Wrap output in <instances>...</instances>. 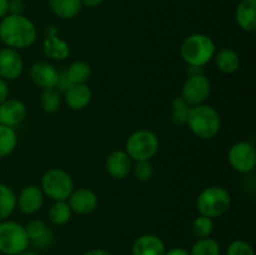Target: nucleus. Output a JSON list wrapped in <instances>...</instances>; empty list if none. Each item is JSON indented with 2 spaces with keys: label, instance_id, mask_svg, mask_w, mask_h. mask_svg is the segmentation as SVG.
Listing matches in <instances>:
<instances>
[{
  "label": "nucleus",
  "instance_id": "ddd939ff",
  "mask_svg": "<svg viewBox=\"0 0 256 255\" xmlns=\"http://www.w3.org/2000/svg\"><path fill=\"white\" fill-rule=\"evenodd\" d=\"M26 118V106L22 100L6 99L0 104V125L15 128Z\"/></svg>",
  "mask_w": 256,
  "mask_h": 255
},
{
  "label": "nucleus",
  "instance_id": "f704fd0d",
  "mask_svg": "<svg viewBox=\"0 0 256 255\" xmlns=\"http://www.w3.org/2000/svg\"><path fill=\"white\" fill-rule=\"evenodd\" d=\"M9 14V0H0V19Z\"/></svg>",
  "mask_w": 256,
  "mask_h": 255
},
{
  "label": "nucleus",
  "instance_id": "5701e85b",
  "mask_svg": "<svg viewBox=\"0 0 256 255\" xmlns=\"http://www.w3.org/2000/svg\"><path fill=\"white\" fill-rule=\"evenodd\" d=\"M16 208V196L8 185L0 182V222L6 220Z\"/></svg>",
  "mask_w": 256,
  "mask_h": 255
},
{
  "label": "nucleus",
  "instance_id": "c756f323",
  "mask_svg": "<svg viewBox=\"0 0 256 255\" xmlns=\"http://www.w3.org/2000/svg\"><path fill=\"white\" fill-rule=\"evenodd\" d=\"M192 230L194 235L199 239H204V238H210V235L214 232V222L210 218L200 215L196 219L192 222Z\"/></svg>",
  "mask_w": 256,
  "mask_h": 255
},
{
  "label": "nucleus",
  "instance_id": "9d476101",
  "mask_svg": "<svg viewBox=\"0 0 256 255\" xmlns=\"http://www.w3.org/2000/svg\"><path fill=\"white\" fill-rule=\"evenodd\" d=\"M24 70L22 55L12 48L0 49V78L6 82L16 80L22 76Z\"/></svg>",
  "mask_w": 256,
  "mask_h": 255
},
{
  "label": "nucleus",
  "instance_id": "a878e982",
  "mask_svg": "<svg viewBox=\"0 0 256 255\" xmlns=\"http://www.w3.org/2000/svg\"><path fill=\"white\" fill-rule=\"evenodd\" d=\"M72 212L68 202H55L49 210V218L52 224L65 225L72 219Z\"/></svg>",
  "mask_w": 256,
  "mask_h": 255
},
{
  "label": "nucleus",
  "instance_id": "6e6552de",
  "mask_svg": "<svg viewBox=\"0 0 256 255\" xmlns=\"http://www.w3.org/2000/svg\"><path fill=\"white\" fill-rule=\"evenodd\" d=\"M212 92V82L205 75L192 74L184 82L182 89V98L190 105V106H196V105L204 104L205 100L209 98Z\"/></svg>",
  "mask_w": 256,
  "mask_h": 255
},
{
  "label": "nucleus",
  "instance_id": "c9c22d12",
  "mask_svg": "<svg viewBox=\"0 0 256 255\" xmlns=\"http://www.w3.org/2000/svg\"><path fill=\"white\" fill-rule=\"evenodd\" d=\"M164 255H190V252L182 248H172V249L166 250Z\"/></svg>",
  "mask_w": 256,
  "mask_h": 255
},
{
  "label": "nucleus",
  "instance_id": "f8f14e48",
  "mask_svg": "<svg viewBox=\"0 0 256 255\" xmlns=\"http://www.w3.org/2000/svg\"><path fill=\"white\" fill-rule=\"evenodd\" d=\"M68 200H69L68 204H69L72 212L79 215L92 214L98 208L96 194L86 188H79L76 190H72Z\"/></svg>",
  "mask_w": 256,
  "mask_h": 255
},
{
  "label": "nucleus",
  "instance_id": "39448f33",
  "mask_svg": "<svg viewBox=\"0 0 256 255\" xmlns=\"http://www.w3.org/2000/svg\"><path fill=\"white\" fill-rule=\"evenodd\" d=\"M30 245L25 226L15 222H0V252L4 255H19Z\"/></svg>",
  "mask_w": 256,
  "mask_h": 255
},
{
  "label": "nucleus",
  "instance_id": "473e14b6",
  "mask_svg": "<svg viewBox=\"0 0 256 255\" xmlns=\"http://www.w3.org/2000/svg\"><path fill=\"white\" fill-rule=\"evenodd\" d=\"M25 10L24 0H9V14L22 15Z\"/></svg>",
  "mask_w": 256,
  "mask_h": 255
},
{
  "label": "nucleus",
  "instance_id": "1a4fd4ad",
  "mask_svg": "<svg viewBox=\"0 0 256 255\" xmlns=\"http://www.w3.org/2000/svg\"><path fill=\"white\" fill-rule=\"evenodd\" d=\"M229 162L234 170L242 174L254 172L256 166V152L252 142H239L229 150Z\"/></svg>",
  "mask_w": 256,
  "mask_h": 255
},
{
  "label": "nucleus",
  "instance_id": "e433bc0d",
  "mask_svg": "<svg viewBox=\"0 0 256 255\" xmlns=\"http://www.w3.org/2000/svg\"><path fill=\"white\" fill-rule=\"evenodd\" d=\"M104 2V0H82V5L86 8H98Z\"/></svg>",
  "mask_w": 256,
  "mask_h": 255
},
{
  "label": "nucleus",
  "instance_id": "423d86ee",
  "mask_svg": "<svg viewBox=\"0 0 256 255\" xmlns=\"http://www.w3.org/2000/svg\"><path fill=\"white\" fill-rule=\"evenodd\" d=\"M159 150V138L150 130H138L126 142V154L135 162H150Z\"/></svg>",
  "mask_w": 256,
  "mask_h": 255
},
{
  "label": "nucleus",
  "instance_id": "20e7f679",
  "mask_svg": "<svg viewBox=\"0 0 256 255\" xmlns=\"http://www.w3.org/2000/svg\"><path fill=\"white\" fill-rule=\"evenodd\" d=\"M232 195L222 186H209L202 190L196 199V208L200 215L215 219L229 210Z\"/></svg>",
  "mask_w": 256,
  "mask_h": 255
},
{
  "label": "nucleus",
  "instance_id": "2f4dec72",
  "mask_svg": "<svg viewBox=\"0 0 256 255\" xmlns=\"http://www.w3.org/2000/svg\"><path fill=\"white\" fill-rule=\"evenodd\" d=\"M226 255H255V250L244 240H235L228 246Z\"/></svg>",
  "mask_w": 256,
  "mask_h": 255
},
{
  "label": "nucleus",
  "instance_id": "bb28decb",
  "mask_svg": "<svg viewBox=\"0 0 256 255\" xmlns=\"http://www.w3.org/2000/svg\"><path fill=\"white\" fill-rule=\"evenodd\" d=\"M190 255H222V246L212 238L199 239L190 250Z\"/></svg>",
  "mask_w": 256,
  "mask_h": 255
},
{
  "label": "nucleus",
  "instance_id": "7c9ffc66",
  "mask_svg": "<svg viewBox=\"0 0 256 255\" xmlns=\"http://www.w3.org/2000/svg\"><path fill=\"white\" fill-rule=\"evenodd\" d=\"M134 175L139 182H149L154 175V168L150 162H136L134 166Z\"/></svg>",
  "mask_w": 256,
  "mask_h": 255
},
{
  "label": "nucleus",
  "instance_id": "393cba45",
  "mask_svg": "<svg viewBox=\"0 0 256 255\" xmlns=\"http://www.w3.org/2000/svg\"><path fill=\"white\" fill-rule=\"evenodd\" d=\"M18 144L16 132L14 128L0 125V159L12 154Z\"/></svg>",
  "mask_w": 256,
  "mask_h": 255
},
{
  "label": "nucleus",
  "instance_id": "cd10ccee",
  "mask_svg": "<svg viewBox=\"0 0 256 255\" xmlns=\"http://www.w3.org/2000/svg\"><path fill=\"white\" fill-rule=\"evenodd\" d=\"M190 108L192 106L182 96L175 98L172 102V122L178 126L186 125Z\"/></svg>",
  "mask_w": 256,
  "mask_h": 255
},
{
  "label": "nucleus",
  "instance_id": "9b49d317",
  "mask_svg": "<svg viewBox=\"0 0 256 255\" xmlns=\"http://www.w3.org/2000/svg\"><path fill=\"white\" fill-rule=\"evenodd\" d=\"M30 78L42 90L55 89L59 82V72L50 62H38L30 68Z\"/></svg>",
  "mask_w": 256,
  "mask_h": 255
},
{
  "label": "nucleus",
  "instance_id": "aec40b11",
  "mask_svg": "<svg viewBox=\"0 0 256 255\" xmlns=\"http://www.w3.org/2000/svg\"><path fill=\"white\" fill-rule=\"evenodd\" d=\"M235 19L244 32H254L256 30V0H242L236 8Z\"/></svg>",
  "mask_w": 256,
  "mask_h": 255
},
{
  "label": "nucleus",
  "instance_id": "4468645a",
  "mask_svg": "<svg viewBox=\"0 0 256 255\" xmlns=\"http://www.w3.org/2000/svg\"><path fill=\"white\" fill-rule=\"evenodd\" d=\"M42 204H44V192L35 185H29V186L24 188L19 196L16 198V205L20 212L28 215L39 212Z\"/></svg>",
  "mask_w": 256,
  "mask_h": 255
},
{
  "label": "nucleus",
  "instance_id": "4be33fe9",
  "mask_svg": "<svg viewBox=\"0 0 256 255\" xmlns=\"http://www.w3.org/2000/svg\"><path fill=\"white\" fill-rule=\"evenodd\" d=\"M215 64L216 68L224 74H234L240 68V56L235 50L222 49L215 54Z\"/></svg>",
  "mask_w": 256,
  "mask_h": 255
},
{
  "label": "nucleus",
  "instance_id": "412c9836",
  "mask_svg": "<svg viewBox=\"0 0 256 255\" xmlns=\"http://www.w3.org/2000/svg\"><path fill=\"white\" fill-rule=\"evenodd\" d=\"M50 10L60 19H72L82 10V0H48Z\"/></svg>",
  "mask_w": 256,
  "mask_h": 255
},
{
  "label": "nucleus",
  "instance_id": "72a5a7b5",
  "mask_svg": "<svg viewBox=\"0 0 256 255\" xmlns=\"http://www.w3.org/2000/svg\"><path fill=\"white\" fill-rule=\"evenodd\" d=\"M6 99H9V86H8L6 80L0 78V104Z\"/></svg>",
  "mask_w": 256,
  "mask_h": 255
},
{
  "label": "nucleus",
  "instance_id": "f03ea898",
  "mask_svg": "<svg viewBox=\"0 0 256 255\" xmlns=\"http://www.w3.org/2000/svg\"><path fill=\"white\" fill-rule=\"evenodd\" d=\"M186 125L200 139L209 140L216 136L222 128V118L215 108L200 104L190 108Z\"/></svg>",
  "mask_w": 256,
  "mask_h": 255
},
{
  "label": "nucleus",
  "instance_id": "c85d7f7f",
  "mask_svg": "<svg viewBox=\"0 0 256 255\" xmlns=\"http://www.w3.org/2000/svg\"><path fill=\"white\" fill-rule=\"evenodd\" d=\"M40 104L44 112H55L60 109L62 105V96L60 92L55 89H44L40 96Z\"/></svg>",
  "mask_w": 256,
  "mask_h": 255
},
{
  "label": "nucleus",
  "instance_id": "4c0bfd02",
  "mask_svg": "<svg viewBox=\"0 0 256 255\" xmlns=\"http://www.w3.org/2000/svg\"><path fill=\"white\" fill-rule=\"evenodd\" d=\"M82 255H112V254L110 252H108V250H104V249H92V250H89V252H84Z\"/></svg>",
  "mask_w": 256,
  "mask_h": 255
},
{
  "label": "nucleus",
  "instance_id": "f3484780",
  "mask_svg": "<svg viewBox=\"0 0 256 255\" xmlns=\"http://www.w3.org/2000/svg\"><path fill=\"white\" fill-rule=\"evenodd\" d=\"M30 244L38 249H45L52 242V232L42 220H32L25 226Z\"/></svg>",
  "mask_w": 256,
  "mask_h": 255
},
{
  "label": "nucleus",
  "instance_id": "a211bd4d",
  "mask_svg": "<svg viewBox=\"0 0 256 255\" xmlns=\"http://www.w3.org/2000/svg\"><path fill=\"white\" fill-rule=\"evenodd\" d=\"M92 89L86 84H72L65 90V102L72 110H82L90 104Z\"/></svg>",
  "mask_w": 256,
  "mask_h": 255
},
{
  "label": "nucleus",
  "instance_id": "6ab92c4d",
  "mask_svg": "<svg viewBox=\"0 0 256 255\" xmlns=\"http://www.w3.org/2000/svg\"><path fill=\"white\" fill-rule=\"evenodd\" d=\"M44 54L55 62H62L70 55V46L66 42L58 36L55 30H50L49 35L44 40Z\"/></svg>",
  "mask_w": 256,
  "mask_h": 255
},
{
  "label": "nucleus",
  "instance_id": "dca6fc26",
  "mask_svg": "<svg viewBox=\"0 0 256 255\" xmlns=\"http://www.w3.org/2000/svg\"><path fill=\"white\" fill-rule=\"evenodd\" d=\"M166 252L162 238L154 234H145L138 238L132 244V255H164Z\"/></svg>",
  "mask_w": 256,
  "mask_h": 255
},
{
  "label": "nucleus",
  "instance_id": "b1692460",
  "mask_svg": "<svg viewBox=\"0 0 256 255\" xmlns=\"http://www.w3.org/2000/svg\"><path fill=\"white\" fill-rule=\"evenodd\" d=\"M65 74L72 84H86L92 76V68L85 62H74Z\"/></svg>",
  "mask_w": 256,
  "mask_h": 255
},
{
  "label": "nucleus",
  "instance_id": "0eeeda50",
  "mask_svg": "<svg viewBox=\"0 0 256 255\" xmlns=\"http://www.w3.org/2000/svg\"><path fill=\"white\" fill-rule=\"evenodd\" d=\"M74 190V182L69 172L52 169L42 175V192L54 202H66Z\"/></svg>",
  "mask_w": 256,
  "mask_h": 255
},
{
  "label": "nucleus",
  "instance_id": "f257e3e1",
  "mask_svg": "<svg viewBox=\"0 0 256 255\" xmlns=\"http://www.w3.org/2000/svg\"><path fill=\"white\" fill-rule=\"evenodd\" d=\"M38 36L36 26L24 15L8 14L0 22V40L6 48L25 49L32 46Z\"/></svg>",
  "mask_w": 256,
  "mask_h": 255
},
{
  "label": "nucleus",
  "instance_id": "7ed1b4c3",
  "mask_svg": "<svg viewBox=\"0 0 256 255\" xmlns=\"http://www.w3.org/2000/svg\"><path fill=\"white\" fill-rule=\"evenodd\" d=\"M216 54V46L205 34L189 35L180 46L182 60L192 68H202L212 62Z\"/></svg>",
  "mask_w": 256,
  "mask_h": 255
},
{
  "label": "nucleus",
  "instance_id": "58836bf2",
  "mask_svg": "<svg viewBox=\"0 0 256 255\" xmlns=\"http://www.w3.org/2000/svg\"><path fill=\"white\" fill-rule=\"evenodd\" d=\"M19 255H39V254H38V252H29V250H25V252H20Z\"/></svg>",
  "mask_w": 256,
  "mask_h": 255
},
{
  "label": "nucleus",
  "instance_id": "2eb2a0df",
  "mask_svg": "<svg viewBox=\"0 0 256 255\" xmlns=\"http://www.w3.org/2000/svg\"><path fill=\"white\" fill-rule=\"evenodd\" d=\"M132 168V160L125 150H115L106 159V170L112 178L122 180L129 175Z\"/></svg>",
  "mask_w": 256,
  "mask_h": 255
}]
</instances>
